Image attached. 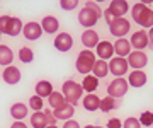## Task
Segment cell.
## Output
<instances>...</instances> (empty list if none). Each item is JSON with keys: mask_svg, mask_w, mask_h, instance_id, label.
<instances>
[{"mask_svg": "<svg viewBox=\"0 0 153 128\" xmlns=\"http://www.w3.org/2000/svg\"><path fill=\"white\" fill-rule=\"evenodd\" d=\"M128 89H129V84H128L126 79H123V77L112 79L109 82V85H107V96L116 97V99H123L124 94L128 92Z\"/></svg>", "mask_w": 153, "mask_h": 128, "instance_id": "cell-5", "label": "cell"}, {"mask_svg": "<svg viewBox=\"0 0 153 128\" xmlns=\"http://www.w3.org/2000/svg\"><path fill=\"white\" fill-rule=\"evenodd\" d=\"M95 56H99V60L109 61L114 58V45L111 41H100L95 48Z\"/></svg>", "mask_w": 153, "mask_h": 128, "instance_id": "cell-9", "label": "cell"}, {"mask_svg": "<svg viewBox=\"0 0 153 128\" xmlns=\"http://www.w3.org/2000/svg\"><path fill=\"white\" fill-rule=\"evenodd\" d=\"M31 127L33 128L49 127V121H48V118H46V115H44V111H36L31 115Z\"/></svg>", "mask_w": 153, "mask_h": 128, "instance_id": "cell-25", "label": "cell"}, {"mask_svg": "<svg viewBox=\"0 0 153 128\" xmlns=\"http://www.w3.org/2000/svg\"><path fill=\"white\" fill-rule=\"evenodd\" d=\"M46 128H58L56 125H49V127H46Z\"/></svg>", "mask_w": 153, "mask_h": 128, "instance_id": "cell-42", "label": "cell"}, {"mask_svg": "<svg viewBox=\"0 0 153 128\" xmlns=\"http://www.w3.org/2000/svg\"><path fill=\"white\" fill-rule=\"evenodd\" d=\"M12 61H14V51H12L9 46L0 45V65L10 67Z\"/></svg>", "mask_w": 153, "mask_h": 128, "instance_id": "cell-27", "label": "cell"}, {"mask_svg": "<svg viewBox=\"0 0 153 128\" xmlns=\"http://www.w3.org/2000/svg\"><path fill=\"white\" fill-rule=\"evenodd\" d=\"M128 60V65L133 68V70H143V68L148 65V56L145 51H131L129 56L126 58Z\"/></svg>", "mask_w": 153, "mask_h": 128, "instance_id": "cell-8", "label": "cell"}, {"mask_svg": "<svg viewBox=\"0 0 153 128\" xmlns=\"http://www.w3.org/2000/svg\"><path fill=\"white\" fill-rule=\"evenodd\" d=\"M10 128H29V127H27L24 121H14V123L10 125Z\"/></svg>", "mask_w": 153, "mask_h": 128, "instance_id": "cell-39", "label": "cell"}, {"mask_svg": "<svg viewBox=\"0 0 153 128\" xmlns=\"http://www.w3.org/2000/svg\"><path fill=\"white\" fill-rule=\"evenodd\" d=\"M128 84L131 85V87H134V89H140V87H143L145 84H146L148 77H146V73L143 72V70H133L129 75H128Z\"/></svg>", "mask_w": 153, "mask_h": 128, "instance_id": "cell-17", "label": "cell"}, {"mask_svg": "<svg viewBox=\"0 0 153 128\" xmlns=\"http://www.w3.org/2000/svg\"><path fill=\"white\" fill-rule=\"evenodd\" d=\"M131 29V22L126 19V17H121V19H116L114 22L109 26V33L114 36V38H124L126 34L129 33Z\"/></svg>", "mask_w": 153, "mask_h": 128, "instance_id": "cell-7", "label": "cell"}, {"mask_svg": "<svg viewBox=\"0 0 153 128\" xmlns=\"http://www.w3.org/2000/svg\"><path fill=\"white\" fill-rule=\"evenodd\" d=\"M107 63H109V73H112L116 79L124 77L126 73H128V70H129V65H128V60H126V58L114 56V58H111Z\"/></svg>", "mask_w": 153, "mask_h": 128, "instance_id": "cell-6", "label": "cell"}, {"mask_svg": "<svg viewBox=\"0 0 153 128\" xmlns=\"http://www.w3.org/2000/svg\"><path fill=\"white\" fill-rule=\"evenodd\" d=\"M2 79H4V82L9 84V85H16V84L21 82V70L17 67H14V65H10V67H5V70L2 72Z\"/></svg>", "mask_w": 153, "mask_h": 128, "instance_id": "cell-15", "label": "cell"}, {"mask_svg": "<svg viewBox=\"0 0 153 128\" xmlns=\"http://www.w3.org/2000/svg\"><path fill=\"white\" fill-rule=\"evenodd\" d=\"M76 5H78V0H61L60 7L63 10H75Z\"/></svg>", "mask_w": 153, "mask_h": 128, "instance_id": "cell-34", "label": "cell"}, {"mask_svg": "<svg viewBox=\"0 0 153 128\" xmlns=\"http://www.w3.org/2000/svg\"><path fill=\"white\" fill-rule=\"evenodd\" d=\"M107 73H109V63L104 60H97L95 61V65L92 68V75L97 79H105L107 77Z\"/></svg>", "mask_w": 153, "mask_h": 128, "instance_id": "cell-26", "label": "cell"}, {"mask_svg": "<svg viewBox=\"0 0 153 128\" xmlns=\"http://www.w3.org/2000/svg\"><path fill=\"white\" fill-rule=\"evenodd\" d=\"M27 113H29V106L24 104V103H16V104L10 106V116L16 121H22L27 116Z\"/></svg>", "mask_w": 153, "mask_h": 128, "instance_id": "cell-19", "label": "cell"}, {"mask_svg": "<svg viewBox=\"0 0 153 128\" xmlns=\"http://www.w3.org/2000/svg\"><path fill=\"white\" fill-rule=\"evenodd\" d=\"M129 43H131V46L136 51L145 50V48L148 46V33L145 31V29H140V31H136V33H133Z\"/></svg>", "mask_w": 153, "mask_h": 128, "instance_id": "cell-12", "label": "cell"}, {"mask_svg": "<svg viewBox=\"0 0 153 128\" xmlns=\"http://www.w3.org/2000/svg\"><path fill=\"white\" fill-rule=\"evenodd\" d=\"M9 24H10V16H0V34H7Z\"/></svg>", "mask_w": 153, "mask_h": 128, "instance_id": "cell-35", "label": "cell"}, {"mask_svg": "<svg viewBox=\"0 0 153 128\" xmlns=\"http://www.w3.org/2000/svg\"><path fill=\"white\" fill-rule=\"evenodd\" d=\"M83 128H95V125H87V127H83Z\"/></svg>", "mask_w": 153, "mask_h": 128, "instance_id": "cell-41", "label": "cell"}, {"mask_svg": "<svg viewBox=\"0 0 153 128\" xmlns=\"http://www.w3.org/2000/svg\"><path fill=\"white\" fill-rule=\"evenodd\" d=\"M22 34H24V38L29 39V41H36V39L41 38L43 28H41V24H38V22H27V24H24V28H22Z\"/></svg>", "mask_w": 153, "mask_h": 128, "instance_id": "cell-13", "label": "cell"}, {"mask_svg": "<svg viewBox=\"0 0 153 128\" xmlns=\"http://www.w3.org/2000/svg\"><path fill=\"white\" fill-rule=\"evenodd\" d=\"M95 128H104V127H95Z\"/></svg>", "mask_w": 153, "mask_h": 128, "instance_id": "cell-43", "label": "cell"}, {"mask_svg": "<svg viewBox=\"0 0 153 128\" xmlns=\"http://www.w3.org/2000/svg\"><path fill=\"white\" fill-rule=\"evenodd\" d=\"M112 45H114V53L119 58H128L129 56V53H131V43H129L128 38L116 39V43H112Z\"/></svg>", "mask_w": 153, "mask_h": 128, "instance_id": "cell-16", "label": "cell"}, {"mask_svg": "<svg viewBox=\"0 0 153 128\" xmlns=\"http://www.w3.org/2000/svg\"><path fill=\"white\" fill-rule=\"evenodd\" d=\"M99 43H100L99 34L94 29H85L82 33V45L85 46V50H95Z\"/></svg>", "mask_w": 153, "mask_h": 128, "instance_id": "cell-14", "label": "cell"}, {"mask_svg": "<svg viewBox=\"0 0 153 128\" xmlns=\"http://www.w3.org/2000/svg\"><path fill=\"white\" fill-rule=\"evenodd\" d=\"M102 14H104V10H102L95 2H87L85 7L78 12V22H80V26H83L85 29H92L94 26L97 24L99 19L102 17Z\"/></svg>", "mask_w": 153, "mask_h": 128, "instance_id": "cell-1", "label": "cell"}, {"mask_svg": "<svg viewBox=\"0 0 153 128\" xmlns=\"http://www.w3.org/2000/svg\"><path fill=\"white\" fill-rule=\"evenodd\" d=\"M19 60L22 61V63H31V61L34 60V53L31 48H27V46H22L21 50H19Z\"/></svg>", "mask_w": 153, "mask_h": 128, "instance_id": "cell-30", "label": "cell"}, {"mask_svg": "<svg viewBox=\"0 0 153 128\" xmlns=\"http://www.w3.org/2000/svg\"><path fill=\"white\" fill-rule=\"evenodd\" d=\"M41 28H43V33L56 34L60 31V21H58L55 16H46L43 21H41Z\"/></svg>", "mask_w": 153, "mask_h": 128, "instance_id": "cell-18", "label": "cell"}, {"mask_svg": "<svg viewBox=\"0 0 153 128\" xmlns=\"http://www.w3.org/2000/svg\"><path fill=\"white\" fill-rule=\"evenodd\" d=\"M61 94H63V97L66 99V103H68V104H71V106H75L80 99H83V89H82V85H80V84H76L75 80H71V79H68V80H65V82H63Z\"/></svg>", "mask_w": 153, "mask_h": 128, "instance_id": "cell-4", "label": "cell"}, {"mask_svg": "<svg viewBox=\"0 0 153 128\" xmlns=\"http://www.w3.org/2000/svg\"><path fill=\"white\" fill-rule=\"evenodd\" d=\"M107 10L116 17V19H121V17H124L128 12H129V4L126 2V0H112L107 7Z\"/></svg>", "mask_w": 153, "mask_h": 128, "instance_id": "cell-11", "label": "cell"}, {"mask_svg": "<svg viewBox=\"0 0 153 128\" xmlns=\"http://www.w3.org/2000/svg\"><path fill=\"white\" fill-rule=\"evenodd\" d=\"M82 104H83V108H85L87 111L94 113V111H97L99 108H100V97H99L97 94H87L82 99Z\"/></svg>", "mask_w": 153, "mask_h": 128, "instance_id": "cell-23", "label": "cell"}, {"mask_svg": "<svg viewBox=\"0 0 153 128\" xmlns=\"http://www.w3.org/2000/svg\"><path fill=\"white\" fill-rule=\"evenodd\" d=\"M63 128H82V127L76 120H68V121L63 123Z\"/></svg>", "mask_w": 153, "mask_h": 128, "instance_id": "cell-38", "label": "cell"}, {"mask_svg": "<svg viewBox=\"0 0 153 128\" xmlns=\"http://www.w3.org/2000/svg\"><path fill=\"white\" fill-rule=\"evenodd\" d=\"M148 46L153 48V28L148 29Z\"/></svg>", "mask_w": 153, "mask_h": 128, "instance_id": "cell-40", "label": "cell"}, {"mask_svg": "<svg viewBox=\"0 0 153 128\" xmlns=\"http://www.w3.org/2000/svg\"><path fill=\"white\" fill-rule=\"evenodd\" d=\"M105 128H123V123L117 118H111L109 121H107V125H105Z\"/></svg>", "mask_w": 153, "mask_h": 128, "instance_id": "cell-36", "label": "cell"}, {"mask_svg": "<svg viewBox=\"0 0 153 128\" xmlns=\"http://www.w3.org/2000/svg\"><path fill=\"white\" fill-rule=\"evenodd\" d=\"M73 46V38H71L70 33H58L55 38V48L61 53H66V51L71 50Z\"/></svg>", "mask_w": 153, "mask_h": 128, "instance_id": "cell-10", "label": "cell"}, {"mask_svg": "<svg viewBox=\"0 0 153 128\" xmlns=\"http://www.w3.org/2000/svg\"><path fill=\"white\" fill-rule=\"evenodd\" d=\"M29 108L33 109L34 113L36 111H43L44 109V104H43V99L39 97V96H31V99H29Z\"/></svg>", "mask_w": 153, "mask_h": 128, "instance_id": "cell-31", "label": "cell"}, {"mask_svg": "<svg viewBox=\"0 0 153 128\" xmlns=\"http://www.w3.org/2000/svg\"><path fill=\"white\" fill-rule=\"evenodd\" d=\"M53 84L49 82V80H39L38 84H36V96H39L41 99L43 97H49L51 96V92H53Z\"/></svg>", "mask_w": 153, "mask_h": 128, "instance_id": "cell-24", "label": "cell"}, {"mask_svg": "<svg viewBox=\"0 0 153 128\" xmlns=\"http://www.w3.org/2000/svg\"><path fill=\"white\" fill-rule=\"evenodd\" d=\"M121 106V99H116V97H111V96H105L104 99H100V111L102 113H111L117 109Z\"/></svg>", "mask_w": 153, "mask_h": 128, "instance_id": "cell-22", "label": "cell"}, {"mask_svg": "<svg viewBox=\"0 0 153 128\" xmlns=\"http://www.w3.org/2000/svg\"><path fill=\"white\" fill-rule=\"evenodd\" d=\"M138 120H140V123L145 125V127H152V125H153V113L152 111H145L141 116L138 118Z\"/></svg>", "mask_w": 153, "mask_h": 128, "instance_id": "cell-33", "label": "cell"}, {"mask_svg": "<svg viewBox=\"0 0 153 128\" xmlns=\"http://www.w3.org/2000/svg\"><path fill=\"white\" fill-rule=\"evenodd\" d=\"M123 128H141V123H140V120H138V118L129 116V118H126V120H124Z\"/></svg>", "mask_w": 153, "mask_h": 128, "instance_id": "cell-32", "label": "cell"}, {"mask_svg": "<svg viewBox=\"0 0 153 128\" xmlns=\"http://www.w3.org/2000/svg\"><path fill=\"white\" fill-rule=\"evenodd\" d=\"M53 115H55L56 120H65V121H68V120H71V116L75 115V106H71V104L66 103L65 106L53 109Z\"/></svg>", "mask_w": 153, "mask_h": 128, "instance_id": "cell-20", "label": "cell"}, {"mask_svg": "<svg viewBox=\"0 0 153 128\" xmlns=\"http://www.w3.org/2000/svg\"><path fill=\"white\" fill-rule=\"evenodd\" d=\"M43 111H44V115H46V118H48L49 125H56V121H58V120L55 118V115H53V111H51L49 108H46V109H43Z\"/></svg>", "mask_w": 153, "mask_h": 128, "instance_id": "cell-37", "label": "cell"}, {"mask_svg": "<svg viewBox=\"0 0 153 128\" xmlns=\"http://www.w3.org/2000/svg\"><path fill=\"white\" fill-rule=\"evenodd\" d=\"M80 85H82L83 92H87V94H94V92L97 91V87H99V79L94 77L92 73H88V75L83 77V80H82Z\"/></svg>", "mask_w": 153, "mask_h": 128, "instance_id": "cell-21", "label": "cell"}, {"mask_svg": "<svg viewBox=\"0 0 153 128\" xmlns=\"http://www.w3.org/2000/svg\"><path fill=\"white\" fill-rule=\"evenodd\" d=\"M22 21L19 17H10V24H9V29H7V36H12V38H16L19 34L22 33Z\"/></svg>", "mask_w": 153, "mask_h": 128, "instance_id": "cell-28", "label": "cell"}, {"mask_svg": "<svg viewBox=\"0 0 153 128\" xmlns=\"http://www.w3.org/2000/svg\"><path fill=\"white\" fill-rule=\"evenodd\" d=\"M131 19L143 29L153 28V9L145 4V2H136L131 7Z\"/></svg>", "mask_w": 153, "mask_h": 128, "instance_id": "cell-2", "label": "cell"}, {"mask_svg": "<svg viewBox=\"0 0 153 128\" xmlns=\"http://www.w3.org/2000/svg\"><path fill=\"white\" fill-rule=\"evenodd\" d=\"M48 104L51 109H56V108H61V106L66 104V99L63 97V94L61 92H56V91H53L51 92V96L48 97Z\"/></svg>", "mask_w": 153, "mask_h": 128, "instance_id": "cell-29", "label": "cell"}, {"mask_svg": "<svg viewBox=\"0 0 153 128\" xmlns=\"http://www.w3.org/2000/svg\"><path fill=\"white\" fill-rule=\"evenodd\" d=\"M97 61V56H95V51L92 50H82L76 56V61H75V68L78 73L82 75H88L92 73V68Z\"/></svg>", "mask_w": 153, "mask_h": 128, "instance_id": "cell-3", "label": "cell"}, {"mask_svg": "<svg viewBox=\"0 0 153 128\" xmlns=\"http://www.w3.org/2000/svg\"><path fill=\"white\" fill-rule=\"evenodd\" d=\"M0 36H2V34H0ZM0 39H2V38H0Z\"/></svg>", "mask_w": 153, "mask_h": 128, "instance_id": "cell-44", "label": "cell"}]
</instances>
